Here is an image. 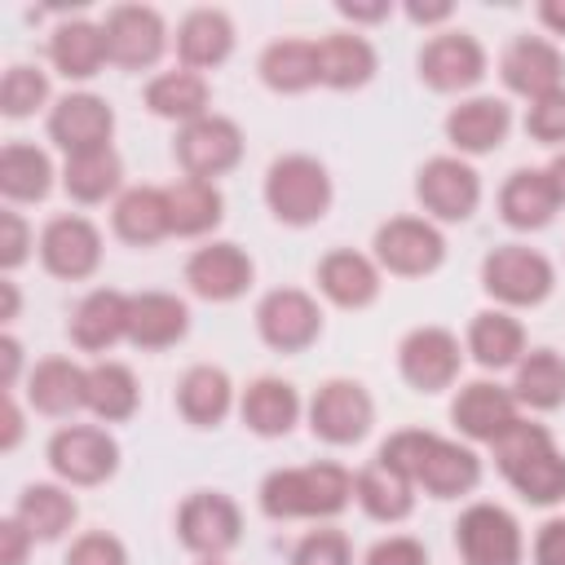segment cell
I'll use <instances>...</instances> for the list:
<instances>
[{"mask_svg": "<svg viewBox=\"0 0 565 565\" xmlns=\"http://www.w3.org/2000/svg\"><path fill=\"white\" fill-rule=\"evenodd\" d=\"M353 499V477L322 459L305 468H278L260 481V512L274 521H296V516H335Z\"/></svg>", "mask_w": 565, "mask_h": 565, "instance_id": "6da1fadb", "label": "cell"}, {"mask_svg": "<svg viewBox=\"0 0 565 565\" xmlns=\"http://www.w3.org/2000/svg\"><path fill=\"white\" fill-rule=\"evenodd\" d=\"M265 203L282 225H313L331 207V177L313 154H282L265 172Z\"/></svg>", "mask_w": 565, "mask_h": 565, "instance_id": "7a4b0ae2", "label": "cell"}, {"mask_svg": "<svg viewBox=\"0 0 565 565\" xmlns=\"http://www.w3.org/2000/svg\"><path fill=\"white\" fill-rule=\"evenodd\" d=\"M556 274H552V260L534 247H521V243H503L494 247L486 260H481V287L503 300V305H539L547 300Z\"/></svg>", "mask_w": 565, "mask_h": 565, "instance_id": "3957f363", "label": "cell"}, {"mask_svg": "<svg viewBox=\"0 0 565 565\" xmlns=\"http://www.w3.org/2000/svg\"><path fill=\"white\" fill-rule=\"evenodd\" d=\"M455 547L463 565H521V525L499 503H472L463 508L455 525Z\"/></svg>", "mask_w": 565, "mask_h": 565, "instance_id": "277c9868", "label": "cell"}, {"mask_svg": "<svg viewBox=\"0 0 565 565\" xmlns=\"http://www.w3.org/2000/svg\"><path fill=\"white\" fill-rule=\"evenodd\" d=\"M375 260L397 278H424L446 260V238L424 216H393L375 230Z\"/></svg>", "mask_w": 565, "mask_h": 565, "instance_id": "5b68a950", "label": "cell"}, {"mask_svg": "<svg viewBox=\"0 0 565 565\" xmlns=\"http://www.w3.org/2000/svg\"><path fill=\"white\" fill-rule=\"evenodd\" d=\"M49 468L71 486H97L119 468V446L106 428L66 424L49 441Z\"/></svg>", "mask_w": 565, "mask_h": 565, "instance_id": "8992f818", "label": "cell"}, {"mask_svg": "<svg viewBox=\"0 0 565 565\" xmlns=\"http://www.w3.org/2000/svg\"><path fill=\"white\" fill-rule=\"evenodd\" d=\"M238 159H243V132H238L234 119L203 115L194 124H181V132H177V163L185 168V177L212 181V177H225Z\"/></svg>", "mask_w": 565, "mask_h": 565, "instance_id": "52a82bcc", "label": "cell"}, {"mask_svg": "<svg viewBox=\"0 0 565 565\" xmlns=\"http://www.w3.org/2000/svg\"><path fill=\"white\" fill-rule=\"evenodd\" d=\"M102 35H106V57L124 71L154 66L168 44V26L150 4H115L102 22Z\"/></svg>", "mask_w": 565, "mask_h": 565, "instance_id": "ba28073f", "label": "cell"}, {"mask_svg": "<svg viewBox=\"0 0 565 565\" xmlns=\"http://www.w3.org/2000/svg\"><path fill=\"white\" fill-rule=\"evenodd\" d=\"M415 194L424 203L428 216L437 221H468L481 203V177L472 163L455 159V154H437L419 168L415 177Z\"/></svg>", "mask_w": 565, "mask_h": 565, "instance_id": "9c48e42d", "label": "cell"}, {"mask_svg": "<svg viewBox=\"0 0 565 565\" xmlns=\"http://www.w3.org/2000/svg\"><path fill=\"white\" fill-rule=\"evenodd\" d=\"M256 331L269 349L278 353H300L318 340L322 331V309L309 291L300 287H278L256 305Z\"/></svg>", "mask_w": 565, "mask_h": 565, "instance_id": "30bf717a", "label": "cell"}, {"mask_svg": "<svg viewBox=\"0 0 565 565\" xmlns=\"http://www.w3.org/2000/svg\"><path fill=\"white\" fill-rule=\"evenodd\" d=\"M371 419H375V402L358 380H327L309 402V428L331 446H349L366 437Z\"/></svg>", "mask_w": 565, "mask_h": 565, "instance_id": "8fae6325", "label": "cell"}, {"mask_svg": "<svg viewBox=\"0 0 565 565\" xmlns=\"http://www.w3.org/2000/svg\"><path fill=\"white\" fill-rule=\"evenodd\" d=\"M40 265L53 274V278H66V282H79L88 278L97 265H102V234L88 216H53L44 230H40Z\"/></svg>", "mask_w": 565, "mask_h": 565, "instance_id": "7c38bea8", "label": "cell"}, {"mask_svg": "<svg viewBox=\"0 0 565 565\" xmlns=\"http://www.w3.org/2000/svg\"><path fill=\"white\" fill-rule=\"evenodd\" d=\"M177 534L190 552L199 556H221L238 543L243 534V516H238V503L221 490H199L181 503L177 512Z\"/></svg>", "mask_w": 565, "mask_h": 565, "instance_id": "4fadbf2b", "label": "cell"}, {"mask_svg": "<svg viewBox=\"0 0 565 565\" xmlns=\"http://www.w3.org/2000/svg\"><path fill=\"white\" fill-rule=\"evenodd\" d=\"M459 362H463L459 340H455L446 327H415V331L402 340V349H397V371H402V380H406L411 388H419V393H441V388H450L455 375H459Z\"/></svg>", "mask_w": 565, "mask_h": 565, "instance_id": "5bb4252c", "label": "cell"}, {"mask_svg": "<svg viewBox=\"0 0 565 565\" xmlns=\"http://www.w3.org/2000/svg\"><path fill=\"white\" fill-rule=\"evenodd\" d=\"M115 132V110L97 97V93H66L53 110H49V137L71 154H88V150H106Z\"/></svg>", "mask_w": 565, "mask_h": 565, "instance_id": "9a60e30c", "label": "cell"}, {"mask_svg": "<svg viewBox=\"0 0 565 565\" xmlns=\"http://www.w3.org/2000/svg\"><path fill=\"white\" fill-rule=\"evenodd\" d=\"M486 75V49L463 31H441L419 49V79L437 93L472 88Z\"/></svg>", "mask_w": 565, "mask_h": 565, "instance_id": "2e32d148", "label": "cell"}, {"mask_svg": "<svg viewBox=\"0 0 565 565\" xmlns=\"http://www.w3.org/2000/svg\"><path fill=\"white\" fill-rule=\"evenodd\" d=\"M499 75H503V84H508L512 93H521V97L534 102V97L561 88L565 57H561V49H556L552 40H543V35H516V40L503 49V57H499Z\"/></svg>", "mask_w": 565, "mask_h": 565, "instance_id": "e0dca14e", "label": "cell"}, {"mask_svg": "<svg viewBox=\"0 0 565 565\" xmlns=\"http://www.w3.org/2000/svg\"><path fill=\"white\" fill-rule=\"evenodd\" d=\"M252 256L238 243H207L185 260V282L203 300H238L252 287Z\"/></svg>", "mask_w": 565, "mask_h": 565, "instance_id": "ac0fdd59", "label": "cell"}, {"mask_svg": "<svg viewBox=\"0 0 565 565\" xmlns=\"http://www.w3.org/2000/svg\"><path fill=\"white\" fill-rule=\"evenodd\" d=\"M450 419L468 441H494L512 419H516V397L503 384L490 380H472L459 388V397L450 402Z\"/></svg>", "mask_w": 565, "mask_h": 565, "instance_id": "d6986e66", "label": "cell"}, {"mask_svg": "<svg viewBox=\"0 0 565 565\" xmlns=\"http://www.w3.org/2000/svg\"><path fill=\"white\" fill-rule=\"evenodd\" d=\"M512 128V110L499 97H468L446 115V141L459 154H490L503 146Z\"/></svg>", "mask_w": 565, "mask_h": 565, "instance_id": "ffe728a7", "label": "cell"}, {"mask_svg": "<svg viewBox=\"0 0 565 565\" xmlns=\"http://www.w3.org/2000/svg\"><path fill=\"white\" fill-rule=\"evenodd\" d=\"M71 340L84 353H106L110 344L128 340V296L115 287L88 291L71 313Z\"/></svg>", "mask_w": 565, "mask_h": 565, "instance_id": "44dd1931", "label": "cell"}, {"mask_svg": "<svg viewBox=\"0 0 565 565\" xmlns=\"http://www.w3.org/2000/svg\"><path fill=\"white\" fill-rule=\"evenodd\" d=\"M190 331V309L172 291H137L128 296V344L168 349Z\"/></svg>", "mask_w": 565, "mask_h": 565, "instance_id": "7402d4cb", "label": "cell"}, {"mask_svg": "<svg viewBox=\"0 0 565 565\" xmlns=\"http://www.w3.org/2000/svg\"><path fill=\"white\" fill-rule=\"evenodd\" d=\"M26 402L53 419L75 415L79 406H88V371L75 366L71 358H44L26 375Z\"/></svg>", "mask_w": 565, "mask_h": 565, "instance_id": "603a6c76", "label": "cell"}, {"mask_svg": "<svg viewBox=\"0 0 565 565\" xmlns=\"http://www.w3.org/2000/svg\"><path fill=\"white\" fill-rule=\"evenodd\" d=\"M477 481H481V459L468 446L446 441V437L433 433V441L424 450V463L415 472V486H424L433 499H459V494L477 490Z\"/></svg>", "mask_w": 565, "mask_h": 565, "instance_id": "cb8c5ba5", "label": "cell"}, {"mask_svg": "<svg viewBox=\"0 0 565 565\" xmlns=\"http://www.w3.org/2000/svg\"><path fill=\"white\" fill-rule=\"evenodd\" d=\"M561 199L552 190L547 168H516L499 190V216L512 230H543L556 216Z\"/></svg>", "mask_w": 565, "mask_h": 565, "instance_id": "d4e9b609", "label": "cell"}, {"mask_svg": "<svg viewBox=\"0 0 565 565\" xmlns=\"http://www.w3.org/2000/svg\"><path fill=\"white\" fill-rule=\"evenodd\" d=\"M318 287L340 309H366L380 296V269L362 252L340 247V252H327L318 260Z\"/></svg>", "mask_w": 565, "mask_h": 565, "instance_id": "484cf974", "label": "cell"}, {"mask_svg": "<svg viewBox=\"0 0 565 565\" xmlns=\"http://www.w3.org/2000/svg\"><path fill=\"white\" fill-rule=\"evenodd\" d=\"M110 225L132 247H150V243L168 238L172 234L168 190H159V185H132V190H124L119 203H115V212H110Z\"/></svg>", "mask_w": 565, "mask_h": 565, "instance_id": "4316f807", "label": "cell"}, {"mask_svg": "<svg viewBox=\"0 0 565 565\" xmlns=\"http://www.w3.org/2000/svg\"><path fill=\"white\" fill-rule=\"evenodd\" d=\"M238 415L243 424L256 433V437H287L300 419V393L287 384V380H274V375H260L243 388V402H238Z\"/></svg>", "mask_w": 565, "mask_h": 565, "instance_id": "83f0119b", "label": "cell"}, {"mask_svg": "<svg viewBox=\"0 0 565 565\" xmlns=\"http://www.w3.org/2000/svg\"><path fill=\"white\" fill-rule=\"evenodd\" d=\"M353 499L362 503V512L371 521H406L415 508V481L406 472H397L384 459H371L358 477H353Z\"/></svg>", "mask_w": 565, "mask_h": 565, "instance_id": "f1b7e54d", "label": "cell"}, {"mask_svg": "<svg viewBox=\"0 0 565 565\" xmlns=\"http://www.w3.org/2000/svg\"><path fill=\"white\" fill-rule=\"evenodd\" d=\"M177 53L185 71H207L221 66L234 53V22L221 9H194L177 26Z\"/></svg>", "mask_w": 565, "mask_h": 565, "instance_id": "f546056e", "label": "cell"}, {"mask_svg": "<svg viewBox=\"0 0 565 565\" xmlns=\"http://www.w3.org/2000/svg\"><path fill=\"white\" fill-rule=\"evenodd\" d=\"M375 75V49L366 35L335 31L318 40V84L327 88H362Z\"/></svg>", "mask_w": 565, "mask_h": 565, "instance_id": "4dcf8cb0", "label": "cell"}, {"mask_svg": "<svg viewBox=\"0 0 565 565\" xmlns=\"http://www.w3.org/2000/svg\"><path fill=\"white\" fill-rule=\"evenodd\" d=\"M230 402H234V384L221 366H190L177 384V411L194 428L221 424L230 415Z\"/></svg>", "mask_w": 565, "mask_h": 565, "instance_id": "1f68e13d", "label": "cell"}, {"mask_svg": "<svg viewBox=\"0 0 565 565\" xmlns=\"http://www.w3.org/2000/svg\"><path fill=\"white\" fill-rule=\"evenodd\" d=\"M468 353L486 366V371H503V366H516L525 358V331L512 313L503 309H481L472 322H468Z\"/></svg>", "mask_w": 565, "mask_h": 565, "instance_id": "d6a6232c", "label": "cell"}, {"mask_svg": "<svg viewBox=\"0 0 565 565\" xmlns=\"http://www.w3.org/2000/svg\"><path fill=\"white\" fill-rule=\"evenodd\" d=\"M53 190V163L40 146L9 141L0 150V194L9 203H40Z\"/></svg>", "mask_w": 565, "mask_h": 565, "instance_id": "836d02e7", "label": "cell"}, {"mask_svg": "<svg viewBox=\"0 0 565 565\" xmlns=\"http://www.w3.org/2000/svg\"><path fill=\"white\" fill-rule=\"evenodd\" d=\"M49 57H53V66H57L66 79H93V75L102 71V62H110V57H106V35H102V26H93V22H84V18L62 22V26L53 31Z\"/></svg>", "mask_w": 565, "mask_h": 565, "instance_id": "e575fe53", "label": "cell"}, {"mask_svg": "<svg viewBox=\"0 0 565 565\" xmlns=\"http://www.w3.org/2000/svg\"><path fill=\"white\" fill-rule=\"evenodd\" d=\"M512 397L516 406H530V411H556L565 402V358L556 349H530L516 362Z\"/></svg>", "mask_w": 565, "mask_h": 565, "instance_id": "d590c367", "label": "cell"}, {"mask_svg": "<svg viewBox=\"0 0 565 565\" xmlns=\"http://www.w3.org/2000/svg\"><path fill=\"white\" fill-rule=\"evenodd\" d=\"M146 106L159 119L194 124L207 115V79L199 71H163L146 84Z\"/></svg>", "mask_w": 565, "mask_h": 565, "instance_id": "8d00e7d4", "label": "cell"}, {"mask_svg": "<svg viewBox=\"0 0 565 565\" xmlns=\"http://www.w3.org/2000/svg\"><path fill=\"white\" fill-rule=\"evenodd\" d=\"M13 516L31 530V539L53 543V539H62V534L71 530V521H75V499H71L62 486L35 481V486H26V490L18 494Z\"/></svg>", "mask_w": 565, "mask_h": 565, "instance_id": "74e56055", "label": "cell"}, {"mask_svg": "<svg viewBox=\"0 0 565 565\" xmlns=\"http://www.w3.org/2000/svg\"><path fill=\"white\" fill-rule=\"evenodd\" d=\"M260 79L274 93H305L318 84V44L313 40H274L260 53Z\"/></svg>", "mask_w": 565, "mask_h": 565, "instance_id": "f35d334b", "label": "cell"}, {"mask_svg": "<svg viewBox=\"0 0 565 565\" xmlns=\"http://www.w3.org/2000/svg\"><path fill=\"white\" fill-rule=\"evenodd\" d=\"M168 212H172V234L194 238V234H207V230L221 225L225 199H221V190H216L212 181L185 177V181L168 185Z\"/></svg>", "mask_w": 565, "mask_h": 565, "instance_id": "ab89813d", "label": "cell"}, {"mask_svg": "<svg viewBox=\"0 0 565 565\" xmlns=\"http://www.w3.org/2000/svg\"><path fill=\"white\" fill-rule=\"evenodd\" d=\"M119 177H124V163L110 146L88 150V154H71L66 168H62V185L75 203H102L106 194L119 190Z\"/></svg>", "mask_w": 565, "mask_h": 565, "instance_id": "60d3db41", "label": "cell"}, {"mask_svg": "<svg viewBox=\"0 0 565 565\" xmlns=\"http://www.w3.org/2000/svg\"><path fill=\"white\" fill-rule=\"evenodd\" d=\"M88 411L106 424H119L137 411V380L124 362H97L88 371Z\"/></svg>", "mask_w": 565, "mask_h": 565, "instance_id": "b9f144b4", "label": "cell"}, {"mask_svg": "<svg viewBox=\"0 0 565 565\" xmlns=\"http://www.w3.org/2000/svg\"><path fill=\"white\" fill-rule=\"evenodd\" d=\"M512 490L525 499V503H539V508H552L565 499V455L552 446L543 455H534L530 463H521L516 472H508Z\"/></svg>", "mask_w": 565, "mask_h": 565, "instance_id": "7bdbcfd3", "label": "cell"}, {"mask_svg": "<svg viewBox=\"0 0 565 565\" xmlns=\"http://www.w3.org/2000/svg\"><path fill=\"white\" fill-rule=\"evenodd\" d=\"M556 441H552V433L543 428V424H534V419H512L494 441H490V450H494V468L508 477V472H516L521 463H530L534 455H543V450H552Z\"/></svg>", "mask_w": 565, "mask_h": 565, "instance_id": "ee69618b", "label": "cell"}, {"mask_svg": "<svg viewBox=\"0 0 565 565\" xmlns=\"http://www.w3.org/2000/svg\"><path fill=\"white\" fill-rule=\"evenodd\" d=\"M44 102H49V79H44V71H35V66H9V71H4V79H0V110H4L9 119H22V115L40 110Z\"/></svg>", "mask_w": 565, "mask_h": 565, "instance_id": "f6af8a7d", "label": "cell"}, {"mask_svg": "<svg viewBox=\"0 0 565 565\" xmlns=\"http://www.w3.org/2000/svg\"><path fill=\"white\" fill-rule=\"evenodd\" d=\"M525 132H530L534 141H543V146L565 141V84L530 102V110H525Z\"/></svg>", "mask_w": 565, "mask_h": 565, "instance_id": "bcb514c9", "label": "cell"}, {"mask_svg": "<svg viewBox=\"0 0 565 565\" xmlns=\"http://www.w3.org/2000/svg\"><path fill=\"white\" fill-rule=\"evenodd\" d=\"M291 565H353V552H349V539L327 525V530H309L296 543Z\"/></svg>", "mask_w": 565, "mask_h": 565, "instance_id": "7dc6e473", "label": "cell"}, {"mask_svg": "<svg viewBox=\"0 0 565 565\" xmlns=\"http://www.w3.org/2000/svg\"><path fill=\"white\" fill-rule=\"evenodd\" d=\"M66 565H128V552L115 534L106 530H93V534H79L66 552Z\"/></svg>", "mask_w": 565, "mask_h": 565, "instance_id": "c3c4849f", "label": "cell"}, {"mask_svg": "<svg viewBox=\"0 0 565 565\" xmlns=\"http://www.w3.org/2000/svg\"><path fill=\"white\" fill-rule=\"evenodd\" d=\"M26 256H31V230L13 207H4L0 212V269H18Z\"/></svg>", "mask_w": 565, "mask_h": 565, "instance_id": "681fc988", "label": "cell"}, {"mask_svg": "<svg viewBox=\"0 0 565 565\" xmlns=\"http://www.w3.org/2000/svg\"><path fill=\"white\" fill-rule=\"evenodd\" d=\"M366 565H428V552L411 534H388L366 552Z\"/></svg>", "mask_w": 565, "mask_h": 565, "instance_id": "f907efd6", "label": "cell"}, {"mask_svg": "<svg viewBox=\"0 0 565 565\" xmlns=\"http://www.w3.org/2000/svg\"><path fill=\"white\" fill-rule=\"evenodd\" d=\"M534 565H565V516H552L534 534Z\"/></svg>", "mask_w": 565, "mask_h": 565, "instance_id": "816d5d0a", "label": "cell"}, {"mask_svg": "<svg viewBox=\"0 0 565 565\" xmlns=\"http://www.w3.org/2000/svg\"><path fill=\"white\" fill-rule=\"evenodd\" d=\"M31 530L18 516L0 521V565H26V547H31Z\"/></svg>", "mask_w": 565, "mask_h": 565, "instance_id": "f5cc1de1", "label": "cell"}, {"mask_svg": "<svg viewBox=\"0 0 565 565\" xmlns=\"http://www.w3.org/2000/svg\"><path fill=\"white\" fill-rule=\"evenodd\" d=\"M18 371H22V344L13 335H0V384L13 393L18 384Z\"/></svg>", "mask_w": 565, "mask_h": 565, "instance_id": "db71d44e", "label": "cell"}, {"mask_svg": "<svg viewBox=\"0 0 565 565\" xmlns=\"http://www.w3.org/2000/svg\"><path fill=\"white\" fill-rule=\"evenodd\" d=\"M18 437H22V411H18L13 393H9V397H4V437H0V450H13Z\"/></svg>", "mask_w": 565, "mask_h": 565, "instance_id": "11a10c76", "label": "cell"}, {"mask_svg": "<svg viewBox=\"0 0 565 565\" xmlns=\"http://www.w3.org/2000/svg\"><path fill=\"white\" fill-rule=\"evenodd\" d=\"M340 13L353 18V22H380V18H388V4H384V0H380V4H353V0H340Z\"/></svg>", "mask_w": 565, "mask_h": 565, "instance_id": "9f6ffc18", "label": "cell"}, {"mask_svg": "<svg viewBox=\"0 0 565 565\" xmlns=\"http://www.w3.org/2000/svg\"><path fill=\"white\" fill-rule=\"evenodd\" d=\"M406 13H411V22H446L450 18V4L441 0V4H406Z\"/></svg>", "mask_w": 565, "mask_h": 565, "instance_id": "6f0895ef", "label": "cell"}, {"mask_svg": "<svg viewBox=\"0 0 565 565\" xmlns=\"http://www.w3.org/2000/svg\"><path fill=\"white\" fill-rule=\"evenodd\" d=\"M18 300H22V296H18V282H13V278H0V318H4V322L18 318Z\"/></svg>", "mask_w": 565, "mask_h": 565, "instance_id": "680465c9", "label": "cell"}, {"mask_svg": "<svg viewBox=\"0 0 565 565\" xmlns=\"http://www.w3.org/2000/svg\"><path fill=\"white\" fill-rule=\"evenodd\" d=\"M539 18H543V26H552L556 35H565V0H543L539 4Z\"/></svg>", "mask_w": 565, "mask_h": 565, "instance_id": "91938a15", "label": "cell"}, {"mask_svg": "<svg viewBox=\"0 0 565 565\" xmlns=\"http://www.w3.org/2000/svg\"><path fill=\"white\" fill-rule=\"evenodd\" d=\"M547 177H552V190H556V199L565 203V150H561V154L547 163Z\"/></svg>", "mask_w": 565, "mask_h": 565, "instance_id": "94428289", "label": "cell"}, {"mask_svg": "<svg viewBox=\"0 0 565 565\" xmlns=\"http://www.w3.org/2000/svg\"><path fill=\"white\" fill-rule=\"evenodd\" d=\"M203 565H225V561H216V556H207V561H203Z\"/></svg>", "mask_w": 565, "mask_h": 565, "instance_id": "6125c7cd", "label": "cell"}]
</instances>
